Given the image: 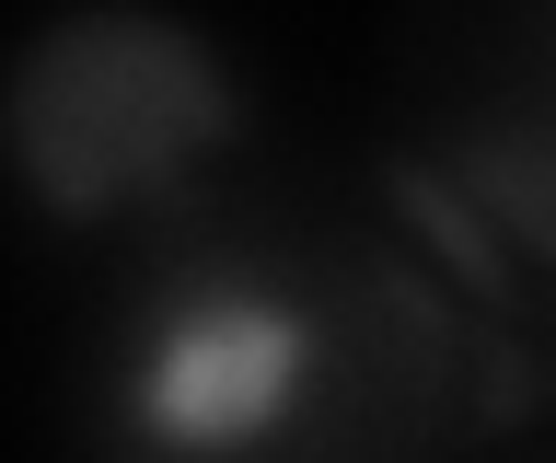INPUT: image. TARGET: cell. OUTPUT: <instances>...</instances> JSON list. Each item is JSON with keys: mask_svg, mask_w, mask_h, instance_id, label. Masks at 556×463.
<instances>
[{"mask_svg": "<svg viewBox=\"0 0 556 463\" xmlns=\"http://www.w3.org/2000/svg\"><path fill=\"white\" fill-rule=\"evenodd\" d=\"M243 140L232 59L139 0L59 12L0 81V163L47 220H116Z\"/></svg>", "mask_w": 556, "mask_h": 463, "instance_id": "1", "label": "cell"}, {"mask_svg": "<svg viewBox=\"0 0 556 463\" xmlns=\"http://www.w3.org/2000/svg\"><path fill=\"white\" fill-rule=\"evenodd\" d=\"M313 394H325V313L232 255L163 267L104 359L116 440L151 463H255L313 417Z\"/></svg>", "mask_w": 556, "mask_h": 463, "instance_id": "2", "label": "cell"}]
</instances>
